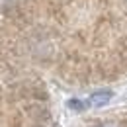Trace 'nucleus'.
I'll list each match as a JSON object with an SVG mask.
<instances>
[{"label": "nucleus", "instance_id": "1", "mask_svg": "<svg viewBox=\"0 0 127 127\" xmlns=\"http://www.w3.org/2000/svg\"><path fill=\"white\" fill-rule=\"evenodd\" d=\"M110 100H111V92H108V90L104 92V90H102V92H94V94L90 96L88 104H90V106H96V108H100V106L108 104Z\"/></svg>", "mask_w": 127, "mask_h": 127}, {"label": "nucleus", "instance_id": "2", "mask_svg": "<svg viewBox=\"0 0 127 127\" xmlns=\"http://www.w3.org/2000/svg\"><path fill=\"white\" fill-rule=\"evenodd\" d=\"M100 127H119L117 123H113V121H108V123H102Z\"/></svg>", "mask_w": 127, "mask_h": 127}]
</instances>
